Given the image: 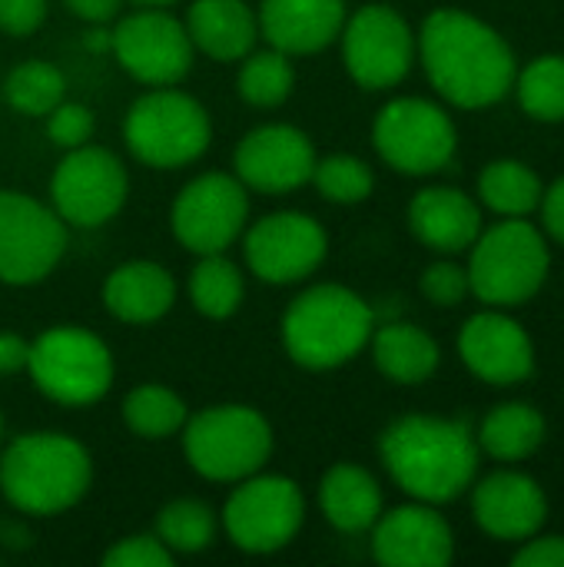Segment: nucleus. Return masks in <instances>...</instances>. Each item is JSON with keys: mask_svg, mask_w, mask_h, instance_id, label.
<instances>
[{"mask_svg": "<svg viewBox=\"0 0 564 567\" xmlns=\"http://www.w3.org/2000/svg\"><path fill=\"white\" fill-rule=\"evenodd\" d=\"M472 515L495 542H529L548 518V498L532 475L495 472L475 485Z\"/></svg>", "mask_w": 564, "mask_h": 567, "instance_id": "nucleus-20", "label": "nucleus"}, {"mask_svg": "<svg viewBox=\"0 0 564 567\" xmlns=\"http://www.w3.org/2000/svg\"><path fill=\"white\" fill-rule=\"evenodd\" d=\"M542 179L539 173L522 159H495L479 176V196L482 203L499 216H529L542 206Z\"/></svg>", "mask_w": 564, "mask_h": 567, "instance_id": "nucleus-30", "label": "nucleus"}, {"mask_svg": "<svg viewBox=\"0 0 564 567\" xmlns=\"http://www.w3.org/2000/svg\"><path fill=\"white\" fill-rule=\"evenodd\" d=\"M243 296H246L243 269L233 259H226V252H209L196 259L189 272V302L199 316L223 322L239 312Z\"/></svg>", "mask_w": 564, "mask_h": 567, "instance_id": "nucleus-29", "label": "nucleus"}, {"mask_svg": "<svg viewBox=\"0 0 564 567\" xmlns=\"http://www.w3.org/2000/svg\"><path fill=\"white\" fill-rule=\"evenodd\" d=\"M422 296L432 302V306H442V309H452V306H459L469 292H472V286H469V269L465 266H459V262H449V259H442V262H432L425 272H422Z\"/></svg>", "mask_w": 564, "mask_h": 567, "instance_id": "nucleus-38", "label": "nucleus"}, {"mask_svg": "<svg viewBox=\"0 0 564 567\" xmlns=\"http://www.w3.org/2000/svg\"><path fill=\"white\" fill-rule=\"evenodd\" d=\"M479 445L499 462H522L532 458L545 442V415L529 402H505L495 405L479 429Z\"/></svg>", "mask_w": 564, "mask_h": 567, "instance_id": "nucleus-27", "label": "nucleus"}, {"mask_svg": "<svg viewBox=\"0 0 564 567\" xmlns=\"http://www.w3.org/2000/svg\"><path fill=\"white\" fill-rule=\"evenodd\" d=\"M66 229L50 203L0 189V282L13 289L43 282L66 252Z\"/></svg>", "mask_w": 564, "mask_h": 567, "instance_id": "nucleus-12", "label": "nucleus"}, {"mask_svg": "<svg viewBox=\"0 0 564 567\" xmlns=\"http://www.w3.org/2000/svg\"><path fill=\"white\" fill-rule=\"evenodd\" d=\"M552 256L542 229L525 216H509L479 233L469 259V286L492 309H512L539 296L545 286Z\"/></svg>", "mask_w": 564, "mask_h": 567, "instance_id": "nucleus-7", "label": "nucleus"}, {"mask_svg": "<svg viewBox=\"0 0 564 567\" xmlns=\"http://www.w3.org/2000/svg\"><path fill=\"white\" fill-rule=\"evenodd\" d=\"M90 482V452L63 432H27L0 449V495L20 515H63L86 498Z\"/></svg>", "mask_w": 564, "mask_h": 567, "instance_id": "nucleus-3", "label": "nucleus"}, {"mask_svg": "<svg viewBox=\"0 0 564 567\" xmlns=\"http://www.w3.org/2000/svg\"><path fill=\"white\" fill-rule=\"evenodd\" d=\"M0 449H3V415H0Z\"/></svg>", "mask_w": 564, "mask_h": 567, "instance_id": "nucleus-45", "label": "nucleus"}, {"mask_svg": "<svg viewBox=\"0 0 564 567\" xmlns=\"http://www.w3.org/2000/svg\"><path fill=\"white\" fill-rule=\"evenodd\" d=\"M249 226V189L236 173L193 176L173 199L170 229L193 256L226 252Z\"/></svg>", "mask_w": 564, "mask_h": 567, "instance_id": "nucleus-13", "label": "nucleus"}, {"mask_svg": "<svg viewBox=\"0 0 564 567\" xmlns=\"http://www.w3.org/2000/svg\"><path fill=\"white\" fill-rule=\"evenodd\" d=\"M429 83L462 110H485L515 86V53L485 20L459 7H439L416 37Z\"/></svg>", "mask_w": 564, "mask_h": 567, "instance_id": "nucleus-1", "label": "nucleus"}, {"mask_svg": "<svg viewBox=\"0 0 564 567\" xmlns=\"http://www.w3.org/2000/svg\"><path fill=\"white\" fill-rule=\"evenodd\" d=\"M515 567H564V535H532L512 558Z\"/></svg>", "mask_w": 564, "mask_h": 567, "instance_id": "nucleus-40", "label": "nucleus"}, {"mask_svg": "<svg viewBox=\"0 0 564 567\" xmlns=\"http://www.w3.org/2000/svg\"><path fill=\"white\" fill-rule=\"evenodd\" d=\"M110 50L123 73L143 86H176L193 70V40L186 23L166 7H140L116 20Z\"/></svg>", "mask_w": 564, "mask_h": 567, "instance_id": "nucleus-15", "label": "nucleus"}, {"mask_svg": "<svg viewBox=\"0 0 564 567\" xmlns=\"http://www.w3.org/2000/svg\"><path fill=\"white\" fill-rule=\"evenodd\" d=\"M120 412H123V425L143 442L173 439L183 432V425L189 419L186 402L160 382H143V385L130 389Z\"/></svg>", "mask_w": 564, "mask_h": 567, "instance_id": "nucleus-28", "label": "nucleus"}, {"mask_svg": "<svg viewBox=\"0 0 564 567\" xmlns=\"http://www.w3.org/2000/svg\"><path fill=\"white\" fill-rule=\"evenodd\" d=\"M369 349L376 369L396 385H422L442 362L439 342L412 322H389L372 329Z\"/></svg>", "mask_w": 564, "mask_h": 567, "instance_id": "nucleus-26", "label": "nucleus"}, {"mask_svg": "<svg viewBox=\"0 0 564 567\" xmlns=\"http://www.w3.org/2000/svg\"><path fill=\"white\" fill-rule=\"evenodd\" d=\"M27 372L37 392L63 409L96 405L116 375L110 346L83 326H50L30 342Z\"/></svg>", "mask_w": 564, "mask_h": 567, "instance_id": "nucleus-8", "label": "nucleus"}, {"mask_svg": "<svg viewBox=\"0 0 564 567\" xmlns=\"http://www.w3.org/2000/svg\"><path fill=\"white\" fill-rule=\"evenodd\" d=\"M106 567H173L176 555L150 532V535H126L110 545L100 558Z\"/></svg>", "mask_w": 564, "mask_h": 567, "instance_id": "nucleus-37", "label": "nucleus"}, {"mask_svg": "<svg viewBox=\"0 0 564 567\" xmlns=\"http://www.w3.org/2000/svg\"><path fill=\"white\" fill-rule=\"evenodd\" d=\"M542 219L552 239H558L564 246V176L555 179L545 193H542Z\"/></svg>", "mask_w": 564, "mask_h": 567, "instance_id": "nucleus-42", "label": "nucleus"}, {"mask_svg": "<svg viewBox=\"0 0 564 567\" xmlns=\"http://www.w3.org/2000/svg\"><path fill=\"white\" fill-rule=\"evenodd\" d=\"M100 299L113 319L126 326H150L176 306V279L153 259H130L103 279Z\"/></svg>", "mask_w": 564, "mask_h": 567, "instance_id": "nucleus-23", "label": "nucleus"}, {"mask_svg": "<svg viewBox=\"0 0 564 567\" xmlns=\"http://www.w3.org/2000/svg\"><path fill=\"white\" fill-rule=\"evenodd\" d=\"M379 455L389 478L425 505L462 498L479 472V442L462 419L402 415L382 432Z\"/></svg>", "mask_w": 564, "mask_h": 567, "instance_id": "nucleus-2", "label": "nucleus"}, {"mask_svg": "<svg viewBox=\"0 0 564 567\" xmlns=\"http://www.w3.org/2000/svg\"><path fill=\"white\" fill-rule=\"evenodd\" d=\"M180 439L189 468L199 478L219 485H236L263 472L276 445L269 419L259 409L239 402L199 409L186 419Z\"/></svg>", "mask_w": 564, "mask_h": 567, "instance_id": "nucleus-5", "label": "nucleus"}, {"mask_svg": "<svg viewBox=\"0 0 564 567\" xmlns=\"http://www.w3.org/2000/svg\"><path fill=\"white\" fill-rule=\"evenodd\" d=\"M130 196V173L123 159L103 146L83 143L66 150L50 176V206L73 229H96L110 223Z\"/></svg>", "mask_w": 564, "mask_h": 567, "instance_id": "nucleus-11", "label": "nucleus"}, {"mask_svg": "<svg viewBox=\"0 0 564 567\" xmlns=\"http://www.w3.org/2000/svg\"><path fill=\"white\" fill-rule=\"evenodd\" d=\"M316 159L309 133L293 123H263L236 143L233 173L253 193L283 196L312 179Z\"/></svg>", "mask_w": 564, "mask_h": 567, "instance_id": "nucleus-17", "label": "nucleus"}, {"mask_svg": "<svg viewBox=\"0 0 564 567\" xmlns=\"http://www.w3.org/2000/svg\"><path fill=\"white\" fill-rule=\"evenodd\" d=\"M372 329V306L339 282L302 289L279 322L286 355L309 372H332L352 362L369 346Z\"/></svg>", "mask_w": 564, "mask_h": 567, "instance_id": "nucleus-4", "label": "nucleus"}, {"mask_svg": "<svg viewBox=\"0 0 564 567\" xmlns=\"http://www.w3.org/2000/svg\"><path fill=\"white\" fill-rule=\"evenodd\" d=\"M246 269L269 286L306 282L329 256L322 223L299 209H279L243 229Z\"/></svg>", "mask_w": 564, "mask_h": 567, "instance_id": "nucleus-16", "label": "nucleus"}, {"mask_svg": "<svg viewBox=\"0 0 564 567\" xmlns=\"http://www.w3.org/2000/svg\"><path fill=\"white\" fill-rule=\"evenodd\" d=\"M136 7H173V3H180V0H133Z\"/></svg>", "mask_w": 564, "mask_h": 567, "instance_id": "nucleus-44", "label": "nucleus"}, {"mask_svg": "<svg viewBox=\"0 0 564 567\" xmlns=\"http://www.w3.org/2000/svg\"><path fill=\"white\" fill-rule=\"evenodd\" d=\"M372 143L382 163L396 173L432 176L452 163L459 133L439 103L422 96H396L379 110L372 123Z\"/></svg>", "mask_w": 564, "mask_h": 567, "instance_id": "nucleus-10", "label": "nucleus"}, {"mask_svg": "<svg viewBox=\"0 0 564 567\" xmlns=\"http://www.w3.org/2000/svg\"><path fill=\"white\" fill-rule=\"evenodd\" d=\"M459 355L465 369L489 385H519L535 375L532 336L505 312L489 309L472 316L459 332Z\"/></svg>", "mask_w": 564, "mask_h": 567, "instance_id": "nucleus-18", "label": "nucleus"}, {"mask_svg": "<svg viewBox=\"0 0 564 567\" xmlns=\"http://www.w3.org/2000/svg\"><path fill=\"white\" fill-rule=\"evenodd\" d=\"M515 96L522 110L539 123H564V56H535L522 73H515Z\"/></svg>", "mask_w": 564, "mask_h": 567, "instance_id": "nucleus-33", "label": "nucleus"}, {"mask_svg": "<svg viewBox=\"0 0 564 567\" xmlns=\"http://www.w3.org/2000/svg\"><path fill=\"white\" fill-rule=\"evenodd\" d=\"M153 535L180 558L199 555L216 542V512L199 498H176L156 512Z\"/></svg>", "mask_w": 564, "mask_h": 567, "instance_id": "nucleus-32", "label": "nucleus"}, {"mask_svg": "<svg viewBox=\"0 0 564 567\" xmlns=\"http://www.w3.org/2000/svg\"><path fill=\"white\" fill-rule=\"evenodd\" d=\"M219 525L243 555H276L296 542L306 525L302 488L286 475H249L229 492Z\"/></svg>", "mask_w": 564, "mask_h": 567, "instance_id": "nucleus-9", "label": "nucleus"}, {"mask_svg": "<svg viewBox=\"0 0 564 567\" xmlns=\"http://www.w3.org/2000/svg\"><path fill=\"white\" fill-rule=\"evenodd\" d=\"M346 17V0H259L256 7L259 37L289 56H309L332 47Z\"/></svg>", "mask_w": 564, "mask_h": 567, "instance_id": "nucleus-21", "label": "nucleus"}, {"mask_svg": "<svg viewBox=\"0 0 564 567\" xmlns=\"http://www.w3.org/2000/svg\"><path fill=\"white\" fill-rule=\"evenodd\" d=\"M3 96L23 116H47L66 96V76L47 60H20L3 80Z\"/></svg>", "mask_w": 564, "mask_h": 567, "instance_id": "nucleus-34", "label": "nucleus"}, {"mask_svg": "<svg viewBox=\"0 0 564 567\" xmlns=\"http://www.w3.org/2000/svg\"><path fill=\"white\" fill-rule=\"evenodd\" d=\"M50 0H0V30L7 37H30L43 27Z\"/></svg>", "mask_w": 564, "mask_h": 567, "instance_id": "nucleus-39", "label": "nucleus"}, {"mask_svg": "<svg viewBox=\"0 0 564 567\" xmlns=\"http://www.w3.org/2000/svg\"><path fill=\"white\" fill-rule=\"evenodd\" d=\"M319 508L342 535H362L382 515V488L362 465L339 462L319 482Z\"/></svg>", "mask_w": 564, "mask_h": 567, "instance_id": "nucleus-25", "label": "nucleus"}, {"mask_svg": "<svg viewBox=\"0 0 564 567\" xmlns=\"http://www.w3.org/2000/svg\"><path fill=\"white\" fill-rule=\"evenodd\" d=\"M123 143L143 166L180 169L209 150L213 120L196 96L176 86H153L130 103L123 116Z\"/></svg>", "mask_w": 564, "mask_h": 567, "instance_id": "nucleus-6", "label": "nucleus"}, {"mask_svg": "<svg viewBox=\"0 0 564 567\" xmlns=\"http://www.w3.org/2000/svg\"><path fill=\"white\" fill-rule=\"evenodd\" d=\"M409 229L432 252L455 256L472 249L482 233V213L475 199L455 186L419 189L409 203Z\"/></svg>", "mask_w": 564, "mask_h": 567, "instance_id": "nucleus-22", "label": "nucleus"}, {"mask_svg": "<svg viewBox=\"0 0 564 567\" xmlns=\"http://www.w3.org/2000/svg\"><path fill=\"white\" fill-rule=\"evenodd\" d=\"M43 120H47V136H50V143L60 146L63 153H66V150H76V146H83V143H90V140H93V130H96L93 110L83 106V103H66V100H60Z\"/></svg>", "mask_w": 564, "mask_h": 567, "instance_id": "nucleus-36", "label": "nucleus"}, {"mask_svg": "<svg viewBox=\"0 0 564 567\" xmlns=\"http://www.w3.org/2000/svg\"><path fill=\"white\" fill-rule=\"evenodd\" d=\"M309 183H316L322 199H329L336 206H359L372 196L376 173L366 159H359L352 153H332V156L316 159Z\"/></svg>", "mask_w": 564, "mask_h": 567, "instance_id": "nucleus-35", "label": "nucleus"}, {"mask_svg": "<svg viewBox=\"0 0 564 567\" xmlns=\"http://www.w3.org/2000/svg\"><path fill=\"white\" fill-rule=\"evenodd\" d=\"M183 23L193 50L219 63L243 60L259 40V20L246 0H193Z\"/></svg>", "mask_w": 564, "mask_h": 567, "instance_id": "nucleus-24", "label": "nucleus"}, {"mask_svg": "<svg viewBox=\"0 0 564 567\" xmlns=\"http://www.w3.org/2000/svg\"><path fill=\"white\" fill-rule=\"evenodd\" d=\"M372 558L386 567H445L455 558V538L435 505L412 502L376 518Z\"/></svg>", "mask_w": 564, "mask_h": 567, "instance_id": "nucleus-19", "label": "nucleus"}, {"mask_svg": "<svg viewBox=\"0 0 564 567\" xmlns=\"http://www.w3.org/2000/svg\"><path fill=\"white\" fill-rule=\"evenodd\" d=\"M296 86V66L293 56L269 47V50H249L239 60L236 73V93L256 110H276L289 100Z\"/></svg>", "mask_w": 564, "mask_h": 567, "instance_id": "nucleus-31", "label": "nucleus"}, {"mask_svg": "<svg viewBox=\"0 0 564 567\" xmlns=\"http://www.w3.org/2000/svg\"><path fill=\"white\" fill-rule=\"evenodd\" d=\"M339 43L346 73L362 90H392L416 63V33L389 3H366L346 17Z\"/></svg>", "mask_w": 564, "mask_h": 567, "instance_id": "nucleus-14", "label": "nucleus"}, {"mask_svg": "<svg viewBox=\"0 0 564 567\" xmlns=\"http://www.w3.org/2000/svg\"><path fill=\"white\" fill-rule=\"evenodd\" d=\"M63 7H66L76 20L93 23V27H103V23H110V20L120 17L123 0H63Z\"/></svg>", "mask_w": 564, "mask_h": 567, "instance_id": "nucleus-41", "label": "nucleus"}, {"mask_svg": "<svg viewBox=\"0 0 564 567\" xmlns=\"http://www.w3.org/2000/svg\"><path fill=\"white\" fill-rule=\"evenodd\" d=\"M30 342L17 332H0V375H13L27 369Z\"/></svg>", "mask_w": 564, "mask_h": 567, "instance_id": "nucleus-43", "label": "nucleus"}]
</instances>
